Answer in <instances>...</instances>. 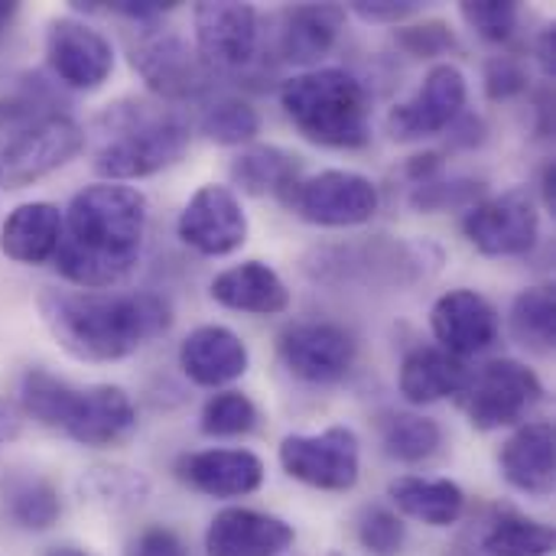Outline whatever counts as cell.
<instances>
[{"label": "cell", "instance_id": "obj_1", "mask_svg": "<svg viewBox=\"0 0 556 556\" xmlns=\"http://www.w3.org/2000/svg\"><path fill=\"white\" fill-rule=\"evenodd\" d=\"M150 205L124 182H94L72 195L62 215L55 270L78 290H111L124 283L143 254Z\"/></svg>", "mask_w": 556, "mask_h": 556}, {"label": "cell", "instance_id": "obj_2", "mask_svg": "<svg viewBox=\"0 0 556 556\" xmlns=\"http://www.w3.org/2000/svg\"><path fill=\"white\" fill-rule=\"evenodd\" d=\"M49 336L78 362H124L156 342L173 326V306L150 290H52L36 296Z\"/></svg>", "mask_w": 556, "mask_h": 556}, {"label": "cell", "instance_id": "obj_3", "mask_svg": "<svg viewBox=\"0 0 556 556\" xmlns=\"http://www.w3.org/2000/svg\"><path fill=\"white\" fill-rule=\"evenodd\" d=\"M94 173L104 182H127L153 176L182 160L189 150L192 130L189 121L147 98H121L108 104L94 124Z\"/></svg>", "mask_w": 556, "mask_h": 556}, {"label": "cell", "instance_id": "obj_4", "mask_svg": "<svg viewBox=\"0 0 556 556\" xmlns=\"http://www.w3.org/2000/svg\"><path fill=\"white\" fill-rule=\"evenodd\" d=\"M20 407L36 424L59 430L78 446L108 450L137 430V407L117 384L78 388L46 368H29L20 378Z\"/></svg>", "mask_w": 556, "mask_h": 556}, {"label": "cell", "instance_id": "obj_5", "mask_svg": "<svg viewBox=\"0 0 556 556\" xmlns=\"http://www.w3.org/2000/svg\"><path fill=\"white\" fill-rule=\"evenodd\" d=\"M280 108L293 127L329 150H362L371 143V98L349 68H306L283 81Z\"/></svg>", "mask_w": 556, "mask_h": 556}, {"label": "cell", "instance_id": "obj_6", "mask_svg": "<svg viewBox=\"0 0 556 556\" xmlns=\"http://www.w3.org/2000/svg\"><path fill=\"white\" fill-rule=\"evenodd\" d=\"M443 264V251L420 238L371 235L345 244L316 248L306 257V274L332 287H414L430 280Z\"/></svg>", "mask_w": 556, "mask_h": 556}, {"label": "cell", "instance_id": "obj_7", "mask_svg": "<svg viewBox=\"0 0 556 556\" xmlns=\"http://www.w3.org/2000/svg\"><path fill=\"white\" fill-rule=\"evenodd\" d=\"M283 205L309 225L319 228H355L378 215V186L355 169H323L300 176L283 195Z\"/></svg>", "mask_w": 556, "mask_h": 556}, {"label": "cell", "instance_id": "obj_8", "mask_svg": "<svg viewBox=\"0 0 556 556\" xmlns=\"http://www.w3.org/2000/svg\"><path fill=\"white\" fill-rule=\"evenodd\" d=\"M280 466L290 479L319 492H352L362 472V443L352 427L290 433L280 440Z\"/></svg>", "mask_w": 556, "mask_h": 556}, {"label": "cell", "instance_id": "obj_9", "mask_svg": "<svg viewBox=\"0 0 556 556\" xmlns=\"http://www.w3.org/2000/svg\"><path fill=\"white\" fill-rule=\"evenodd\" d=\"M88 143L85 127L68 114H49L23 130H16L0 147V173L7 189H26L42 176L62 169Z\"/></svg>", "mask_w": 556, "mask_h": 556}, {"label": "cell", "instance_id": "obj_10", "mask_svg": "<svg viewBox=\"0 0 556 556\" xmlns=\"http://www.w3.org/2000/svg\"><path fill=\"white\" fill-rule=\"evenodd\" d=\"M463 235L485 257H521L541 238V208L534 192L508 189L485 195L463 215Z\"/></svg>", "mask_w": 556, "mask_h": 556}, {"label": "cell", "instance_id": "obj_11", "mask_svg": "<svg viewBox=\"0 0 556 556\" xmlns=\"http://www.w3.org/2000/svg\"><path fill=\"white\" fill-rule=\"evenodd\" d=\"M469 424L482 433L521 424L541 401L544 384L534 368L518 358H495L469 384Z\"/></svg>", "mask_w": 556, "mask_h": 556}, {"label": "cell", "instance_id": "obj_12", "mask_svg": "<svg viewBox=\"0 0 556 556\" xmlns=\"http://www.w3.org/2000/svg\"><path fill=\"white\" fill-rule=\"evenodd\" d=\"M195 52L208 72H241L261 49V16L251 3L202 0L192 10Z\"/></svg>", "mask_w": 556, "mask_h": 556}, {"label": "cell", "instance_id": "obj_13", "mask_svg": "<svg viewBox=\"0 0 556 556\" xmlns=\"http://www.w3.org/2000/svg\"><path fill=\"white\" fill-rule=\"evenodd\" d=\"M277 352L293 378L313 388H329L352 371L358 342L336 323H293L280 332Z\"/></svg>", "mask_w": 556, "mask_h": 556}, {"label": "cell", "instance_id": "obj_14", "mask_svg": "<svg viewBox=\"0 0 556 556\" xmlns=\"http://www.w3.org/2000/svg\"><path fill=\"white\" fill-rule=\"evenodd\" d=\"M469 101V81L459 65L440 62L424 75V85L391 108L388 114V134L401 143L437 137L453 127V121L466 111Z\"/></svg>", "mask_w": 556, "mask_h": 556}, {"label": "cell", "instance_id": "obj_15", "mask_svg": "<svg viewBox=\"0 0 556 556\" xmlns=\"http://www.w3.org/2000/svg\"><path fill=\"white\" fill-rule=\"evenodd\" d=\"M134 72L147 81L153 94L163 101H189L212 88V72L199 59L195 46H189L176 33H150L130 49Z\"/></svg>", "mask_w": 556, "mask_h": 556}, {"label": "cell", "instance_id": "obj_16", "mask_svg": "<svg viewBox=\"0 0 556 556\" xmlns=\"http://www.w3.org/2000/svg\"><path fill=\"white\" fill-rule=\"evenodd\" d=\"M179 241L202 257L235 254L248 241V215L231 186H199L176 222Z\"/></svg>", "mask_w": 556, "mask_h": 556}, {"label": "cell", "instance_id": "obj_17", "mask_svg": "<svg viewBox=\"0 0 556 556\" xmlns=\"http://www.w3.org/2000/svg\"><path fill=\"white\" fill-rule=\"evenodd\" d=\"M46 59L52 75L75 88L94 91L114 72V46L111 39L75 16H59L46 29Z\"/></svg>", "mask_w": 556, "mask_h": 556}, {"label": "cell", "instance_id": "obj_18", "mask_svg": "<svg viewBox=\"0 0 556 556\" xmlns=\"http://www.w3.org/2000/svg\"><path fill=\"white\" fill-rule=\"evenodd\" d=\"M430 329L443 352L469 358L489 352L498 342V313L476 290H450L430 309Z\"/></svg>", "mask_w": 556, "mask_h": 556}, {"label": "cell", "instance_id": "obj_19", "mask_svg": "<svg viewBox=\"0 0 556 556\" xmlns=\"http://www.w3.org/2000/svg\"><path fill=\"white\" fill-rule=\"evenodd\" d=\"M182 485L205 498H244L264 485V463L251 450H199L176 459Z\"/></svg>", "mask_w": 556, "mask_h": 556}, {"label": "cell", "instance_id": "obj_20", "mask_svg": "<svg viewBox=\"0 0 556 556\" xmlns=\"http://www.w3.org/2000/svg\"><path fill=\"white\" fill-rule=\"evenodd\" d=\"M296 541L293 528L267 511L225 508L212 518L205 531L208 556H280Z\"/></svg>", "mask_w": 556, "mask_h": 556}, {"label": "cell", "instance_id": "obj_21", "mask_svg": "<svg viewBox=\"0 0 556 556\" xmlns=\"http://www.w3.org/2000/svg\"><path fill=\"white\" fill-rule=\"evenodd\" d=\"M248 365V345L228 326H199L179 345V368L199 388H225L244 378Z\"/></svg>", "mask_w": 556, "mask_h": 556}, {"label": "cell", "instance_id": "obj_22", "mask_svg": "<svg viewBox=\"0 0 556 556\" xmlns=\"http://www.w3.org/2000/svg\"><path fill=\"white\" fill-rule=\"evenodd\" d=\"M498 469L511 489L531 498H551L556 482L554 424L531 420L518 427L498 453Z\"/></svg>", "mask_w": 556, "mask_h": 556}, {"label": "cell", "instance_id": "obj_23", "mask_svg": "<svg viewBox=\"0 0 556 556\" xmlns=\"http://www.w3.org/2000/svg\"><path fill=\"white\" fill-rule=\"evenodd\" d=\"M345 26V7L339 3H300L280 13L277 59L293 65H316L326 59Z\"/></svg>", "mask_w": 556, "mask_h": 556}, {"label": "cell", "instance_id": "obj_24", "mask_svg": "<svg viewBox=\"0 0 556 556\" xmlns=\"http://www.w3.org/2000/svg\"><path fill=\"white\" fill-rule=\"evenodd\" d=\"M212 300L231 313H251V316H280L290 309V290L283 277L264 264V261H244L228 270H222L212 287Z\"/></svg>", "mask_w": 556, "mask_h": 556}, {"label": "cell", "instance_id": "obj_25", "mask_svg": "<svg viewBox=\"0 0 556 556\" xmlns=\"http://www.w3.org/2000/svg\"><path fill=\"white\" fill-rule=\"evenodd\" d=\"M469 384H472L469 365L443 349H433V345L414 349L401 362V375H397V388H401L404 401H410L417 407L466 394Z\"/></svg>", "mask_w": 556, "mask_h": 556}, {"label": "cell", "instance_id": "obj_26", "mask_svg": "<svg viewBox=\"0 0 556 556\" xmlns=\"http://www.w3.org/2000/svg\"><path fill=\"white\" fill-rule=\"evenodd\" d=\"M62 241V212L52 202L16 205L0 228V251L23 267H39L55 257Z\"/></svg>", "mask_w": 556, "mask_h": 556}, {"label": "cell", "instance_id": "obj_27", "mask_svg": "<svg viewBox=\"0 0 556 556\" xmlns=\"http://www.w3.org/2000/svg\"><path fill=\"white\" fill-rule=\"evenodd\" d=\"M388 495L401 515L427 528H453L466 511V492L453 479L401 476L388 485Z\"/></svg>", "mask_w": 556, "mask_h": 556}, {"label": "cell", "instance_id": "obj_28", "mask_svg": "<svg viewBox=\"0 0 556 556\" xmlns=\"http://www.w3.org/2000/svg\"><path fill=\"white\" fill-rule=\"evenodd\" d=\"M231 182L248 195H283L303 173V160L277 143H248L231 160Z\"/></svg>", "mask_w": 556, "mask_h": 556}, {"label": "cell", "instance_id": "obj_29", "mask_svg": "<svg viewBox=\"0 0 556 556\" xmlns=\"http://www.w3.org/2000/svg\"><path fill=\"white\" fill-rule=\"evenodd\" d=\"M0 505H3V518L26 534H42L55 528L62 518V495L55 482L33 472L10 476L0 492Z\"/></svg>", "mask_w": 556, "mask_h": 556}, {"label": "cell", "instance_id": "obj_30", "mask_svg": "<svg viewBox=\"0 0 556 556\" xmlns=\"http://www.w3.org/2000/svg\"><path fill=\"white\" fill-rule=\"evenodd\" d=\"M62 94L39 72H7L0 75V127H29L49 114H59Z\"/></svg>", "mask_w": 556, "mask_h": 556}, {"label": "cell", "instance_id": "obj_31", "mask_svg": "<svg viewBox=\"0 0 556 556\" xmlns=\"http://www.w3.org/2000/svg\"><path fill=\"white\" fill-rule=\"evenodd\" d=\"M381 446L394 463L417 466L440 453L443 446V427L433 417L410 414V410H391L378 424Z\"/></svg>", "mask_w": 556, "mask_h": 556}, {"label": "cell", "instance_id": "obj_32", "mask_svg": "<svg viewBox=\"0 0 556 556\" xmlns=\"http://www.w3.org/2000/svg\"><path fill=\"white\" fill-rule=\"evenodd\" d=\"M511 336L521 349L534 355H551L556 349V293L554 287H528L515 296L508 313Z\"/></svg>", "mask_w": 556, "mask_h": 556}, {"label": "cell", "instance_id": "obj_33", "mask_svg": "<svg viewBox=\"0 0 556 556\" xmlns=\"http://www.w3.org/2000/svg\"><path fill=\"white\" fill-rule=\"evenodd\" d=\"M554 547V528L518 511H502L482 534V551L489 556H551Z\"/></svg>", "mask_w": 556, "mask_h": 556}, {"label": "cell", "instance_id": "obj_34", "mask_svg": "<svg viewBox=\"0 0 556 556\" xmlns=\"http://www.w3.org/2000/svg\"><path fill=\"white\" fill-rule=\"evenodd\" d=\"M81 495L91 505H101L108 511H130L147 502L150 482L137 469L124 466H94L81 476Z\"/></svg>", "mask_w": 556, "mask_h": 556}, {"label": "cell", "instance_id": "obj_35", "mask_svg": "<svg viewBox=\"0 0 556 556\" xmlns=\"http://www.w3.org/2000/svg\"><path fill=\"white\" fill-rule=\"evenodd\" d=\"M199 130L222 147H248L261 134V114L244 98H218L205 108Z\"/></svg>", "mask_w": 556, "mask_h": 556}, {"label": "cell", "instance_id": "obj_36", "mask_svg": "<svg viewBox=\"0 0 556 556\" xmlns=\"http://www.w3.org/2000/svg\"><path fill=\"white\" fill-rule=\"evenodd\" d=\"M261 424V410L257 404L241 394V391H222L212 394L199 414V427L205 437L215 440H231V437H248L251 430H257Z\"/></svg>", "mask_w": 556, "mask_h": 556}, {"label": "cell", "instance_id": "obj_37", "mask_svg": "<svg viewBox=\"0 0 556 556\" xmlns=\"http://www.w3.org/2000/svg\"><path fill=\"white\" fill-rule=\"evenodd\" d=\"M485 199V182L472 176H437L410 189V208L417 212H450V208H472Z\"/></svg>", "mask_w": 556, "mask_h": 556}, {"label": "cell", "instance_id": "obj_38", "mask_svg": "<svg viewBox=\"0 0 556 556\" xmlns=\"http://www.w3.org/2000/svg\"><path fill=\"white\" fill-rule=\"evenodd\" d=\"M355 534H358V544L375 556H397L407 541V528L401 515H394L384 505H368L355 521Z\"/></svg>", "mask_w": 556, "mask_h": 556}, {"label": "cell", "instance_id": "obj_39", "mask_svg": "<svg viewBox=\"0 0 556 556\" xmlns=\"http://www.w3.org/2000/svg\"><path fill=\"white\" fill-rule=\"evenodd\" d=\"M394 42L410 59H437V55H450L463 49L456 29L446 20H424V23L397 26Z\"/></svg>", "mask_w": 556, "mask_h": 556}, {"label": "cell", "instance_id": "obj_40", "mask_svg": "<svg viewBox=\"0 0 556 556\" xmlns=\"http://www.w3.org/2000/svg\"><path fill=\"white\" fill-rule=\"evenodd\" d=\"M463 20L489 42H508L518 29L521 7L515 0H466L459 3Z\"/></svg>", "mask_w": 556, "mask_h": 556}, {"label": "cell", "instance_id": "obj_41", "mask_svg": "<svg viewBox=\"0 0 556 556\" xmlns=\"http://www.w3.org/2000/svg\"><path fill=\"white\" fill-rule=\"evenodd\" d=\"M485 94L492 101H511L528 91V68L515 55H495L485 62Z\"/></svg>", "mask_w": 556, "mask_h": 556}, {"label": "cell", "instance_id": "obj_42", "mask_svg": "<svg viewBox=\"0 0 556 556\" xmlns=\"http://www.w3.org/2000/svg\"><path fill=\"white\" fill-rule=\"evenodd\" d=\"M352 13L365 23H384V26H404V20L420 13V0H355Z\"/></svg>", "mask_w": 556, "mask_h": 556}, {"label": "cell", "instance_id": "obj_43", "mask_svg": "<svg viewBox=\"0 0 556 556\" xmlns=\"http://www.w3.org/2000/svg\"><path fill=\"white\" fill-rule=\"evenodd\" d=\"M127 556H189L182 538L173 531V528H163V525H153V528H143L130 547Z\"/></svg>", "mask_w": 556, "mask_h": 556}, {"label": "cell", "instance_id": "obj_44", "mask_svg": "<svg viewBox=\"0 0 556 556\" xmlns=\"http://www.w3.org/2000/svg\"><path fill=\"white\" fill-rule=\"evenodd\" d=\"M75 10H104V13H117V16H127L134 23H153V20H163L176 3H166V0H114L108 7H94V3H72Z\"/></svg>", "mask_w": 556, "mask_h": 556}, {"label": "cell", "instance_id": "obj_45", "mask_svg": "<svg viewBox=\"0 0 556 556\" xmlns=\"http://www.w3.org/2000/svg\"><path fill=\"white\" fill-rule=\"evenodd\" d=\"M489 137V127L479 114H459L450 127V143L453 147H463V150H472V147H482Z\"/></svg>", "mask_w": 556, "mask_h": 556}, {"label": "cell", "instance_id": "obj_46", "mask_svg": "<svg viewBox=\"0 0 556 556\" xmlns=\"http://www.w3.org/2000/svg\"><path fill=\"white\" fill-rule=\"evenodd\" d=\"M554 52H556V39H554V29H544L541 36H538V62L544 65V72L547 75H554Z\"/></svg>", "mask_w": 556, "mask_h": 556}, {"label": "cell", "instance_id": "obj_47", "mask_svg": "<svg viewBox=\"0 0 556 556\" xmlns=\"http://www.w3.org/2000/svg\"><path fill=\"white\" fill-rule=\"evenodd\" d=\"M20 433V417L10 407H0V446L10 443Z\"/></svg>", "mask_w": 556, "mask_h": 556}, {"label": "cell", "instance_id": "obj_48", "mask_svg": "<svg viewBox=\"0 0 556 556\" xmlns=\"http://www.w3.org/2000/svg\"><path fill=\"white\" fill-rule=\"evenodd\" d=\"M16 16H20V3L16 0H0V42L10 33V26H13Z\"/></svg>", "mask_w": 556, "mask_h": 556}, {"label": "cell", "instance_id": "obj_49", "mask_svg": "<svg viewBox=\"0 0 556 556\" xmlns=\"http://www.w3.org/2000/svg\"><path fill=\"white\" fill-rule=\"evenodd\" d=\"M556 166L554 163H547L544 166V176H541V189H544V205L547 208H554V202H556Z\"/></svg>", "mask_w": 556, "mask_h": 556}, {"label": "cell", "instance_id": "obj_50", "mask_svg": "<svg viewBox=\"0 0 556 556\" xmlns=\"http://www.w3.org/2000/svg\"><path fill=\"white\" fill-rule=\"evenodd\" d=\"M46 556H91L88 551H81V547H72V544H62V547H52Z\"/></svg>", "mask_w": 556, "mask_h": 556}, {"label": "cell", "instance_id": "obj_51", "mask_svg": "<svg viewBox=\"0 0 556 556\" xmlns=\"http://www.w3.org/2000/svg\"><path fill=\"white\" fill-rule=\"evenodd\" d=\"M0 189H3V173H0Z\"/></svg>", "mask_w": 556, "mask_h": 556}]
</instances>
